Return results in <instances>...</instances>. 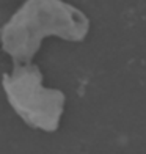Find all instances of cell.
Returning a JSON list of instances; mask_svg holds the SVG:
<instances>
[{"label":"cell","instance_id":"obj_2","mask_svg":"<svg viewBox=\"0 0 146 154\" xmlns=\"http://www.w3.org/2000/svg\"><path fill=\"white\" fill-rule=\"evenodd\" d=\"M2 87L11 109L27 126L44 132L58 129L66 96L43 85V72L36 65H14L11 74H2Z\"/></svg>","mask_w":146,"mask_h":154},{"label":"cell","instance_id":"obj_1","mask_svg":"<svg viewBox=\"0 0 146 154\" xmlns=\"http://www.w3.org/2000/svg\"><path fill=\"white\" fill-rule=\"evenodd\" d=\"M90 32V19L65 0H25L0 29L2 49L14 65L32 63L43 39L58 36L80 43Z\"/></svg>","mask_w":146,"mask_h":154}]
</instances>
